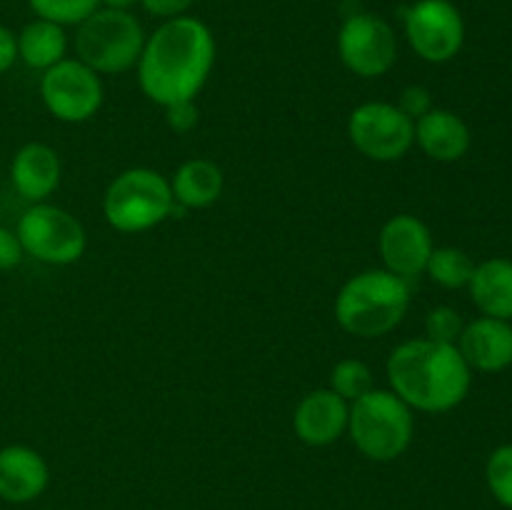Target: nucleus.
Instances as JSON below:
<instances>
[{
  "instance_id": "nucleus-1",
  "label": "nucleus",
  "mask_w": 512,
  "mask_h": 510,
  "mask_svg": "<svg viewBox=\"0 0 512 510\" xmlns=\"http://www.w3.org/2000/svg\"><path fill=\"white\" fill-rule=\"evenodd\" d=\"M215 65V35L193 15L163 20L145 38L138 58V83L153 103L195 100Z\"/></svg>"
},
{
  "instance_id": "nucleus-2",
  "label": "nucleus",
  "mask_w": 512,
  "mask_h": 510,
  "mask_svg": "<svg viewBox=\"0 0 512 510\" xmlns=\"http://www.w3.org/2000/svg\"><path fill=\"white\" fill-rule=\"evenodd\" d=\"M388 380L393 393L423 413H448L470 393L473 370L458 345L430 338L400 343L388 358Z\"/></svg>"
},
{
  "instance_id": "nucleus-3",
  "label": "nucleus",
  "mask_w": 512,
  "mask_h": 510,
  "mask_svg": "<svg viewBox=\"0 0 512 510\" xmlns=\"http://www.w3.org/2000/svg\"><path fill=\"white\" fill-rule=\"evenodd\" d=\"M410 308V285L390 270H365L350 278L335 298V320L358 338L390 333Z\"/></svg>"
},
{
  "instance_id": "nucleus-4",
  "label": "nucleus",
  "mask_w": 512,
  "mask_h": 510,
  "mask_svg": "<svg viewBox=\"0 0 512 510\" xmlns=\"http://www.w3.org/2000/svg\"><path fill=\"white\" fill-rule=\"evenodd\" d=\"M348 433L353 445L375 463L400 458L413 443V408L393 390H368L350 403Z\"/></svg>"
},
{
  "instance_id": "nucleus-5",
  "label": "nucleus",
  "mask_w": 512,
  "mask_h": 510,
  "mask_svg": "<svg viewBox=\"0 0 512 510\" xmlns=\"http://www.w3.org/2000/svg\"><path fill=\"white\" fill-rule=\"evenodd\" d=\"M145 45V30L130 10L98 8L78 25L75 53L95 73L115 75L138 65Z\"/></svg>"
},
{
  "instance_id": "nucleus-6",
  "label": "nucleus",
  "mask_w": 512,
  "mask_h": 510,
  "mask_svg": "<svg viewBox=\"0 0 512 510\" xmlns=\"http://www.w3.org/2000/svg\"><path fill=\"white\" fill-rule=\"evenodd\" d=\"M175 210L170 180L150 168H130L108 185L105 220L120 233H143L163 223Z\"/></svg>"
},
{
  "instance_id": "nucleus-7",
  "label": "nucleus",
  "mask_w": 512,
  "mask_h": 510,
  "mask_svg": "<svg viewBox=\"0 0 512 510\" xmlns=\"http://www.w3.org/2000/svg\"><path fill=\"white\" fill-rule=\"evenodd\" d=\"M25 255L48 265H70L85 253V230L75 215L50 203H33L15 228Z\"/></svg>"
},
{
  "instance_id": "nucleus-8",
  "label": "nucleus",
  "mask_w": 512,
  "mask_h": 510,
  "mask_svg": "<svg viewBox=\"0 0 512 510\" xmlns=\"http://www.w3.org/2000/svg\"><path fill=\"white\" fill-rule=\"evenodd\" d=\"M405 40L425 63H448L463 50L465 18L450 0H415L403 13Z\"/></svg>"
},
{
  "instance_id": "nucleus-9",
  "label": "nucleus",
  "mask_w": 512,
  "mask_h": 510,
  "mask_svg": "<svg viewBox=\"0 0 512 510\" xmlns=\"http://www.w3.org/2000/svg\"><path fill=\"white\" fill-rule=\"evenodd\" d=\"M338 55L350 73L360 78H380L398 60L393 25L370 10L350 13L338 30Z\"/></svg>"
},
{
  "instance_id": "nucleus-10",
  "label": "nucleus",
  "mask_w": 512,
  "mask_h": 510,
  "mask_svg": "<svg viewBox=\"0 0 512 510\" xmlns=\"http://www.w3.org/2000/svg\"><path fill=\"white\" fill-rule=\"evenodd\" d=\"M40 98L53 118L85 123L103 105V83L100 75L78 58H63L40 78Z\"/></svg>"
},
{
  "instance_id": "nucleus-11",
  "label": "nucleus",
  "mask_w": 512,
  "mask_h": 510,
  "mask_svg": "<svg viewBox=\"0 0 512 510\" xmlns=\"http://www.w3.org/2000/svg\"><path fill=\"white\" fill-rule=\"evenodd\" d=\"M348 135L365 158L393 163L415 145V120L393 103H363L350 113Z\"/></svg>"
},
{
  "instance_id": "nucleus-12",
  "label": "nucleus",
  "mask_w": 512,
  "mask_h": 510,
  "mask_svg": "<svg viewBox=\"0 0 512 510\" xmlns=\"http://www.w3.org/2000/svg\"><path fill=\"white\" fill-rule=\"evenodd\" d=\"M380 258H383L385 270L410 280L415 275L425 273L430 253L435 250L433 233L420 218L408 213L393 215L383 225L378 238Z\"/></svg>"
},
{
  "instance_id": "nucleus-13",
  "label": "nucleus",
  "mask_w": 512,
  "mask_h": 510,
  "mask_svg": "<svg viewBox=\"0 0 512 510\" xmlns=\"http://www.w3.org/2000/svg\"><path fill=\"white\" fill-rule=\"evenodd\" d=\"M458 350L470 370L500 373L512 365V323L480 315L465 323L458 338Z\"/></svg>"
},
{
  "instance_id": "nucleus-14",
  "label": "nucleus",
  "mask_w": 512,
  "mask_h": 510,
  "mask_svg": "<svg viewBox=\"0 0 512 510\" xmlns=\"http://www.w3.org/2000/svg\"><path fill=\"white\" fill-rule=\"evenodd\" d=\"M348 415V400H343L330 388L313 390V393L305 395L298 403V408H295V435H298L305 445L323 448V445L335 443V440L348 430Z\"/></svg>"
},
{
  "instance_id": "nucleus-15",
  "label": "nucleus",
  "mask_w": 512,
  "mask_h": 510,
  "mask_svg": "<svg viewBox=\"0 0 512 510\" xmlns=\"http://www.w3.org/2000/svg\"><path fill=\"white\" fill-rule=\"evenodd\" d=\"M50 470L43 455L28 445L0 448V500L30 503L48 488Z\"/></svg>"
},
{
  "instance_id": "nucleus-16",
  "label": "nucleus",
  "mask_w": 512,
  "mask_h": 510,
  "mask_svg": "<svg viewBox=\"0 0 512 510\" xmlns=\"http://www.w3.org/2000/svg\"><path fill=\"white\" fill-rule=\"evenodd\" d=\"M10 183L20 198L45 203L60 183L58 153L45 143L23 145L10 163Z\"/></svg>"
},
{
  "instance_id": "nucleus-17",
  "label": "nucleus",
  "mask_w": 512,
  "mask_h": 510,
  "mask_svg": "<svg viewBox=\"0 0 512 510\" xmlns=\"http://www.w3.org/2000/svg\"><path fill=\"white\" fill-rule=\"evenodd\" d=\"M415 143L438 163H455L470 150V128L458 113L433 108L415 120Z\"/></svg>"
},
{
  "instance_id": "nucleus-18",
  "label": "nucleus",
  "mask_w": 512,
  "mask_h": 510,
  "mask_svg": "<svg viewBox=\"0 0 512 510\" xmlns=\"http://www.w3.org/2000/svg\"><path fill=\"white\" fill-rule=\"evenodd\" d=\"M468 290L480 313L512 323V260L490 258L475 265Z\"/></svg>"
},
{
  "instance_id": "nucleus-19",
  "label": "nucleus",
  "mask_w": 512,
  "mask_h": 510,
  "mask_svg": "<svg viewBox=\"0 0 512 510\" xmlns=\"http://www.w3.org/2000/svg\"><path fill=\"white\" fill-rule=\"evenodd\" d=\"M170 190L183 208H208L223 193V170L213 160L193 158L175 170Z\"/></svg>"
},
{
  "instance_id": "nucleus-20",
  "label": "nucleus",
  "mask_w": 512,
  "mask_h": 510,
  "mask_svg": "<svg viewBox=\"0 0 512 510\" xmlns=\"http://www.w3.org/2000/svg\"><path fill=\"white\" fill-rule=\"evenodd\" d=\"M15 43H18V58L28 68L45 73V70L53 68L55 63L65 58L68 35H65L63 25L35 18L28 25H23V30L15 35Z\"/></svg>"
},
{
  "instance_id": "nucleus-21",
  "label": "nucleus",
  "mask_w": 512,
  "mask_h": 510,
  "mask_svg": "<svg viewBox=\"0 0 512 510\" xmlns=\"http://www.w3.org/2000/svg\"><path fill=\"white\" fill-rule=\"evenodd\" d=\"M473 270V258L460 248H435L430 253L428 265H425V273L430 275V280L448 290L468 288Z\"/></svg>"
},
{
  "instance_id": "nucleus-22",
  "label": "nucleus",
  "mask_w": 512,
  "mask_h": 510,
  "mask_svg": "<svg viewBox=\"0 0 512 510\" xmlns=\"http://www.w3.org/2000/svg\"><path fill=\"white\" fill-rule=\"evenodd\" d=\"M35 18L50 20L63 28L80 25L100 8V0H28Z\"/></svg>"
},
{
  "instance_id": "nucleus-23",
  "label": "nucleus",
  "mask_w": 512,
  "mask_h": 510,
  "mask_svg": "<svg viewBox=\"0 0 512 510\" xmlns=\"http://www.w3.org/2000/svg\"><path fill=\"white\" fill-rule=\"evenodd\" d=\"M330 390L338 393L343 400H358L368 390H373V373L363 360H340L330 373Z\"/></svg>"
},
{
  "instance_id": "nucleus-24",
  "label": "nucleus",
  "mask_w": 512,
  "mask_h": 510,
  "mask_svg": "<svg viewBox=\"0 0 512 510\" xmlns=\"http://www.w3.org/2000/svg\"><path fill=\"white\" fill-rule=\"evenodd\" d=\"M485 483L503 508L512 510V443L500 445L485 463Z\"/></svg>"
},
{
  "instance_id": "nucleus-25",
  "label": "nucleus",
  "mask_w": 512,
  "mask_h": 510,
  "mask_svg": "<svg viewBox=\"0 0 512 510\" xmlns=\"http://www.w3.org/2000/svg\"><path fill=\"white\" fill-rule=\"evenodd\" d=\"M463 328V315L455 308H450V305H438V308L430 310L428 318H425V338L435 340V343L458 345Z\"/></svg>"
},
{
  "instance_id": "nucleus-26",
  "label": "nucleus",
  "mask_w": 512,
  "mask_h": 510,
  "mask_svg": "<svg viewBox=\"0 0 512 510\" xmlns=\"http://www.w3.org/2000/svg\"><path fill=\"white\" fill-rule=\"evenodd\" d=\"M398 108L408 115L410 120L423 118L428 110H433V98H430V90L423 88V85H408L400 95Z\"/></svg>"
},
{
  "instance_id": "nucleus-27",
  "label": "nucleus",
  "mask_w": 512,
  "mask_h": 510,
  "mask_svg": "<svg viewBox=\"0 0 512 510\" xmlns=\"http://www.w3.org/2000/svg\"><path fill=\"white\" fill-rule=\"evenodd\" d=\"M165 120H168L170 130H175V133H188L198 123V105H195V100L168 105L165 108Z\"/></svg>"
},
{
  "instance_id": "nucleus-28",
  "label": "nucleus",
  "mask_w": 512,
  "mask_h": 510,
  "mask_svg": "<svg viewBox=\"0 0 512 510\" xmlns=\"http://www.w3.org/2000/svg\"><path fill=\"white\" fill-rule=\"evenodd\" d=\"M195 0H140L143 10L153 18L170 20L180 18V15H188V10L193 8Z\"/></svg>"
},
{
  "instance_id": "nucleus-29",
  "label": "nucleus",
  "mask_w": 512,
  "mask_h": 510,
  "mask_svg": "<svg viewBox=\"0 0 512 510\" xmlns=\"http://www.w3.org/2000/svg\"><path fill=\"white\" fill-rule=\"evenodd\" d=\"M23 255L25 250L23 245H20L15 230L0 225V270H13L15 265H20Z\"/></svg>"
},
{
  "instance_id": "nucleus-30",
  "label": "nucleus",
  "mask_w": 512,
  "mask_h": 510,
  "mask_svg": "<svg viewBox=\"0 0 512 510\" xmlns=\"http://www.w3.org/2000/svg\"><path fill=\"white\" fill-rule=\"evenodd\" d=\"M18 60V43H15V33L0 23V75L8 73Z\"/></svg>"
},
{
  "instance_id": "nucleus-31",
  "label": "nucleus",
  "mask_w": 512,
  "mask_h": 510,
  "mask_svg": "<svg viewBox=\"0 0 512 510\" xmlns=\"http://www.w3.org/2000/svg\"><path fill=\"white\" fill-rule=\"evenodd\" d=\"M135 3L140 0H100V8H110V10H130Z\"/></svg>"
}]
</instances>
